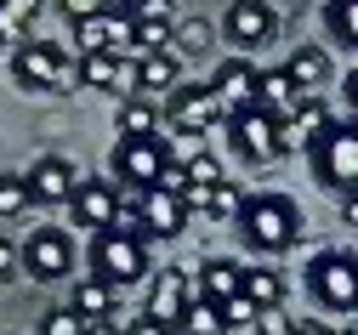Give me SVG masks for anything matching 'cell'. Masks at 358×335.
I'll return each instance as SVG.
<instances>
[{
	"mask_svg": "<svg viewBox=\"0 0 358 335\" xmlns=\"http://www.w3.org/2000/svg\"><path fill=\"white\" fill-rule=\"evenodd\" d=\"M285 74L296 80L301 97H319V85L330 80V52H324V45H313V40H301L296 52L285 57Z\"/></svg>",
	"mask_w": 358,
	"mask_h": 335,
	"instance_id": "cell-17",
	"label": "cell"
},
{
	"mask_svg": "<svg viewBox=\"0 0 358 335\" xmlns=\"http://www.w3.org/2000/svg\"><path fill=\"white\" fill-rule=\"evenodd\" d=\"M262 313H256V301L250 296H234L228 307H222V324H228V329H245V324H256Z\"/></svg>",
	"mask_w": 358,
	"mask_h": 335,
	"instance_id": "cell-31",
	"label": "cell"
},
{
	"mask_svg": "<svg viewBox=\"0 0 358 335\" xmlns=\"http://www.w3.org/2000/svg\"><path fill=\"white\" fill-rule=\"evenodd\" d=\"M131 80V69L120 63V52H92V57H80V85H92V91H114L120 97V85Z\"/></svg>",
	"mask_w": 358,
	"mask_h": 335,
	"instance_id": "cell-21",
	"label": "cell"
},
{
	"mask_svg": "<svg viewBox=\"0 0 358 335\" xmlns=\"http://www.w3.org/2000/svg\"><path fill=\"white\" fill-rule=\"evenodd\" d=\"M273 34H279L273 0H234L222 12V40L239 45V52H262V45H273Z\"/></svg>",
	"mask_w": 358,
	"mask_h": 335,
	"instance_id": "cell-10",
	"label": "cell"
},
{
	"mask_svg": "<svg viewBox=\"0 0 358 335\" xmlns=\"http://www.w3.org/2000/svg\"><path fill=\"white\" fill-rule=\"evenodd\" d=\"M143 273H148V238L125 233V227H108V233L92 238V278L125 290V284H137Z\"/></svg>",
	"mask_w": 358,
	"mask_h": 335,
	"instance_id": "cell-5",
	"label": "cell"
},
{
	"mask_svg": "<svg viewBox=\"0 0 358 335\" xmlns=\"http://www.w3.org/2000/svg\"><path fill=\"white\" fill-rule=\"evenodd\" d=\"M0 12H6V17H12L23 34H29V29H34V17H40V0H6Z\"/></svg>",
	"mask_w": 358,
	"mask_h": 335,
	"instance_id": "cell-33",
	"label": "cell"
},
{
	"mask_svg": "<svg viewBox=\"0 0 358 335\" xmlns=\"http://www.w3.org/2000/svg\"><path fill=\"white\" fill-rule=\"evenodd\" d=\"M347 108H352V120H358V69L347 74Z\"/></svg>",
	"mask_w": 358,
	"mask_h": 335,
	"instance_id": "cell-36",
	"label": "cell"
},
{
	"mask_svg": "<svg viewBox=\"0 0 358 335\" xmlns=\"http://www.w3.org/2000/svg\"><path fill=\"white\" fill-rule=\"evenodd\" d=\"M120 335H176V329H165L159 318H148V313H137V318H131V324H125Z\"/></svg>",
	"mask_w": 358,
	"mask_h": 335,
	"instance_id": "cell-34",
	"label": "cell"
},
{
	"mask_svg": "<svg viewBox=\"0 0 358 335\" xmlns=\"http://www.w3.org/2000/svg\"><path fill=\"white\" fill-rule=\"evenodd\" d=\"M324 29L347 52H358V0H324Z\"/></svg>",
	"mask_w": 358,
	"mask_h": 335,
	"instance_id": "cell-24",
	"label": "cell"
},
{
	"mask_svg": "<svg viewBox=\"0 0 358 335\" xmlns=\"http://www.w3.org/2000/svg\"><path fill=\"white\" fill-rule=\"evenodd\" d=\"M222 120H234V114L222 108V97L210 91V80H205V85H176L171 103H165V125H171L176 136H199V131H210V125H222Z\"/></svg>",
	"mask_w": 358,
	"mask_h": 335,
	"instance_id": "cell-8",
	"label": "cell"
},
{
	"mask_svg": "<svg viewBox=\"0 0 358 335\" xmlns=\"http://www.w3.org/2000/svg\"><path fill=\"white\" fill-rule=\"evenodd\" d=\"M296 103H301V91H296V80L285 74V63L256 74V108H267V114H279V120H285Z\"/></svg>",
	"mask_w": 358,
	"mask_h": 335,
	"instance_id": "cell-19",
	"label": "cell"
},
{
	"mask_svg": "<svg viewBox=\"0 0 358 335\" xmlns=\"http://www.w3.org/2000/svg\"><path fill=\"white\" fill-rule=\"evenodd\" d=\"M12 80L23 91H74L80 85V63L52 40H23L12 52Z\"/></svg>",
	"mask_w": 358,
	"mask_h": 335,
	"instance_id": "cell-3",
	"label": "cell"
},
{
	"mask_svg": "<svg viewBox=\"0 0 358 335\" xmlns=\"http://www.w3.org/2000/svg\"><path fill=\"white\" fill-rule=\"evenodd\" d=\"M23 182H29V205H74V194H80V171L63 154H40L23 171Z\"/></svg>",
	"mask_w": 358,
	"mask_h": 335,
	"instance_id": "cell-12",
	"label": "cell"
},
{
	"mask_svg": "<svg viewBox=\"0 0 358 335\" xmlns=\"http://www.w3.org/2000/svg\"><path fill=\"white\" fill-rule=\"evenodd\" d=\"M307 165L330 194L358 199V120H330L319 131V142L307 148Z\"/></svg>",
	"mask_w": 358,
	"mask_h": 335,
	"instance_id": "cell-2",
	"label": "cell"
},
{
	"mask_svg": "<svg viewBox=\"0 0 358 335\" xmlns=\"http://www.w3.org/2000/svg\"><path fill=\"white\" fill-rule=\"evenodd\" d=\"M17 273H23V250L12 245V238H6V233H0V284H12Z\"/></svg>",
	"mask_w": 358,
	"mask_h": 335,
	"instance_id": "cell-32",
	"label": "cell"
},
{
	"mask_svg": "<svg viewBox=\"0 0 358 335\" xmlns=\"http://www.w3.org/2000/svg\"><path fill=\"white\" fill-rule=\"evenodd\" d=\"M69 307H74L85 324H114V313H120V301H114V284H103V278H80Z\"/></svg>",
	"mask_w": 358,
	"mask_h": 335,
	"instance_id": "cell-20",
	"label": "cell"
},
{
	"mask_svg": "<svg viewBox=\"0 0 358 335\" xmlns=\"http://www.w3.org/2000/svg\"><path fill=\"white\" fill-rule=\"evenodd\" d=\"M120 187L108 182V176H80V194H74V227H85V233H108V227H120Z\"/></svg>",
	"mask_w": 358,
	"mask_h": 335,
	"instance_id": "cell-11",
	"label": "cell"
},
{
	"mask_svg": "<svg viewBox=\"0 0 358 335\" xmlns=\"http://www.w3.org/2000/svg\"><path fill=\"white\" fill-rule=\"evenodd\" d=\"M29 211V182L23 176H0V222H12Z\"/></svg>",
	"mask_w": 358,
	"mask_h": 335,
	"instance_id": "cell-28",
	"label": "cell"
},
{
	"mask_svg": "<svg viewBox=\"0 0 358 335\" xmlns=\"http://www.w3.org/2000/svg\"><path fill=\"white\" fill-rule=\"evenodd\" d=\"M256 74H262V69H250L245 57L216 63V74H210V91L222 97V108H228V114H239V108H250V103H256Z\"/></svg>",
	"mask_w": 358,
	"mask_h": 335,
	"instance_id": "cell-15",
	"label": "cell"
},
{
	"mask_svg": "<svg viewBox=\"0 0 358 335\" xmlns=\"http://www.w3.org/2000/svg\"><path fill=\"white\" fill-rule=\"evenodd\" d=\"M324 125H330V108H324L319 97H301V103H296V108L279 120V148H285V154H296V148H313Z\"/></svg>",
	"mask_w": 358,
	"mask_h": 335,
	"instance_id": "cell-14",
	"label": "cell"
},
{
	"mask_svg": "<svg viewBox=\"0 0 358 335\" xmlns=\"http://www.w3.org/2000/svg\"><path fill=\"white\" fill-rule=\"evenodd\" d=\"M199 296H194V284H188V273L182 267H165V273H154L148 278V318H159L165 329H176V324H182V313L194 307Z\"/></svg>",
	"mask_w": 358,
	"mask_h": 335,
	"instance_id": "cell-13",
	"label": "cell"
},
{
	"mask_svg": "<svg viewBox=\"0 0 358 335\" xmlns=\"http://www.w3.org/2000/svg\"><path fill=\"white\" fill-rule=\"evenodd\" d=\"M228 148L245 159V165H273L285 148H279V114H267V108H239L228 120Z\"/></svg>",
	"mask_w": 358,
	"mask_h": 335,
	"instance_id": "cell-7",
	"label": "cell"
},
{
	"mask_svg": "<svg viewBox=\"0 0 358 335\" xmlns=\"http://www.w3.org/2000/svg\"><path fill=\"white\" fill-rule=\"evenodd\" d=\"M85 335H120L114 324H85Z\"/></svg>",
	"mask_w": 358,
	"mask_h": 335,
	"instance_id": "cell-39",
	"label": "cell"
},
{
	"mask_svg": "<svg viewBox=\"0 0 358 335\" xmlns=\"http://www.w3.org/2000/svg\"><path fill=\"white\" fill-rule=\"evenodd\" d=\"M341 222H347V227H358V199H341Z\"/></svg>",
	"mask_w": 358,
	"mask_h": 335,
	"instance_id": "cell-37",
	"label": "cell"
},
{
	"mask_svg": "<svg viewBox=\"0 0 358 335\" xmlns=\"http://www.w3.org/2000/svg\"><path fill=\"white\" fill-rule=\"evenodd\" d=\"M228 324H222V307H210V301H194L188 313H182V324H176V335H222Z\"/></svg>",
	"mask_w": 358,
	"mask_h": 335,
	"instance_id": "cell-27",
	"label": "cell"
},
{
	"mask_svg": "<svg viewBox=\"0 0 358 335\" xmlns=\"http://www.w3.org/2000/svg\"><path fill=\"white\" fill-rule=\"evenodd\" d=\"M245 296L256 301V313H273L285 301V278L279 267H245Z\"/></svg>",
	"mask_w": 358,
	"mask_h": 335,
	"instance_id": "cell-23",
	"label": "cell"
},
{
	"mask_svg": "<svg viewBox=\"0 0 358 335\" xmlns=\"http://www.w3.org/2000/svg\"><path fill=\"white\" fill-rule=\"evenodd\" d=\"M245 205H250V194H245L234 176H222V182L210 187V205H205V211H210L216 222H239V216H245Z\"/></svg>",
	"mask_w": 358,
	"mask_h": 335,
	"instance_id": "cell-25",
	"label": "cell"
},
{
	"mask_svg": "<svg viewBox=\"0 0 358 335\" xmlns=\"http://www.w3.org/2000/svg\"><path fill=\"white\" fill-rule=\"evenodd\" d=\"M17 250H23V273L34 284H57L74 273V238L63 227H34L29 245H17Z\"/></svg>",
	"mask_w": 358,
	"mask_h": 335,
	"instance_id": "cell-9",
	"label": "cell"
},
{
	"mask_svg": "<svg viewBox=\"0 0 358 335\" xmlns=\"http://www.w3.org/2000/svg\"><path fill=\"white\" fill-rule=\"evenodd\" d=\"M182 85V57L176 52H148L137 69H131V91H143V97H154V91H176Z\"/></svg>",
	"mask_w": 358,
	"mask_h": 335,
	"instance_id": "cell-18",
	"label": "cell"
},
{
	"mask_svg": "<svg viewBox=\"0 0 358 335\" xmlns=\"http://www.w3.org/2000/svg\"><path fill=\"white\" fill-rule=\"evenodd\" d=\"M234 296H245V267H239L234 256H210V262L199 267V301L228 307Z\"/></svg>",
	"mask_w": 358,
	"mask_h": 335,
	"instance_id": "cell-16",
	"label": "cell"
},
{
	"mask_svg": "<svg viewBox=\"0 0 358 335\" xmlns=\"http://www.w3.org/2000/svg\"><path fill=\"white\" fill-rule=\"evenodd\" d=\"M143 6H148V0H114V12H125V17H131V12H143Z\"/></svg>",
	"mask_w": 358,
	"mask_h": 335,
	"instance_id": "cell-38",
	"label": "cell"
},
{
	"mask_svg": "<svg viewBox=\"0 0 358 335\" xmlns=\"http://www.w3.org/2000/svg\"><path fill=\"white\" fill-rule=\"evenodd\" d=\"M57 12L80 29V23H92V17H108V12H114V0H57Z\"/></svg>",
	"mask_w": 358,
	"mask_h": 335,
	"instance_id": "cell-29",
	"label": "cell"
},
{
	"mask_svg": "<svg viewBox=\"0 0 358 335\" xmlns=\"http://www.w3.org/2000/svg\"><path fill=\"white\" fill-rule=\"evenodd\" d=\"M165 165H176V154L165 148L159 136H143V142L120 136V142H114V154H108V171H114V176H120L125 187H137V194H148V187H159Z\"/></svg>",
	"mask_w": 358,
	"mask_h": 335,
	"instance_id": "cell-6",
	"label": "cell"
},
{
	"mask_svg": "<svg viewBox=\"0 0 358 335\" xmlns=\"http://www.w3.org/2000/svg\"><path fill=\"white\" fill-rule=\"evenodd\" d=\"M307 296L324 313H358V256L352 250H319L307 262Z\"/></svg>",
	"mask_w": 358,
	"mask_h": 335,
	"instance_id": "cell-4",
	"label": "cell"
},
{
	"mask_svg": "<svg viewBox=\"0 0 358 335\" xmlns=\"http://www.w3.org/2000/svg\"><path fill=\"white\" fill-rule=\"evenodd\" d=\"M114 131H120V136H131V142H143V136H154V131H159V108H154L148 97H125V103H120V114H114Z\"/></svg>",
	"mask_w": 358,
	"mask_h": 335,
	"instance_id": "cell-22",
	"label": "cell"
},
{
	"mask_svg": "<svg viewBox=\"0 0 358 335\" xmlns=\"http://www.w3.org/2000/svg\"><path fill=\"white\" fill-rule=\"evenodd\" d=\"M239 238L256 256H285L301 238V211L290 194H250L245 216H239Z\"/></svg>",
	"mask_w": 358,
	"mask_h": 335,
	"instance_id": "cell-1",
	"label": "cell"
},
{
	"mask_svg": "<svg viewBox=\"0 0 358 335\" xmlns=\"http://www.w3.org/2000/svg\"><path fill=\"white\" fill-rule=\"evenodd\" d=\"M176 57H205L210 52V23L205 17H188V23H176Z\"/></svg>",
	"mask_w": 358,
	"mask_h": 335,
	"instance_id": "cell-26",
	"label": "cell"
},
{
	"mask_svg": "<svg viewBox=\"0 0 358 335\" xmlns=\"http://www.w3.org/2000/svg\"><path fill=\"white\" fill-rule=\"evenodd\" d=\"M279 335H330V329H324L319 318H285V324H279Z\"/></svg>",
	"mask_w": 358,
	"mask_h": 335,
	"instance_id": "cell-35",
	"label": "cell"
},
{
	"mask_svg": "<svg viewBox=\"0 0 358 335\" xmlns=\"http://www.w3.org/2000/svg\"><path fill=\"white\" fill-rule=\"evenodd\" d=\"M40 335H85V318L74 307H52L46 318H40Z\"/></svg>",
	"mask_w": 358,
	"mask_h": 335,
	"instance_id": "cell-30",
	"label": "cell"
}]
</instances>
